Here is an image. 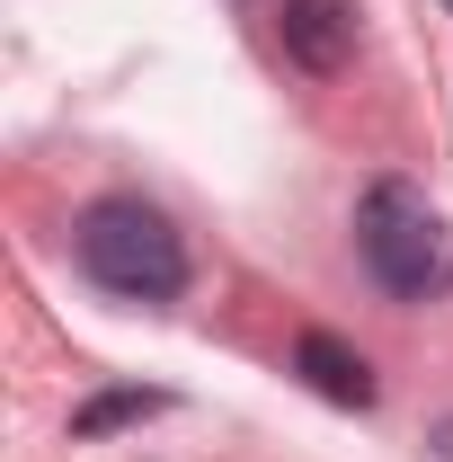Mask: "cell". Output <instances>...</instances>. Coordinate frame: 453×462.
Masks as SVG:
<instances>
[{
    "label": "cell",
    "mask_w": 453,
    "mask_h": 462,
    "mask_svg": "<svg viewBox=\"0 0 453 462\" xmlns=\"http://www.w3.org/2000/svg\"><path fill=\"white\" fill-rule=\"evenodd\" d=\"M284 54L302 62V71H338L356 54V18H347L338 0H284Z\"/></svg>",
    "instance_id": "obj_4"
},
{
    "label": "cell",
    "mask_w": 453,
    "mask_h": 462,
    "mask_svg": "<svg viewBox=\"0 0 453 462\" xmlns=\"http://www.w3.org/2000/svg\"><path fill=\"white\" fill-rule=\"evenodd\" d=\"M356 258L374 267V285L392 302H445L453 293V231L427 205V187L409 178H374L356 205Z\"/></svg>",
    "instance_id": "obj_1"
},
{
    "label": "cell",
    "mask_w": 453,
    "mask_h": 462,
    "mask_svg": "<svg viewBox=\"0 0 453 462\" xmlns=\"http://www.w3.org/2000/svg\"><path fill=\"white\" fill-rule=\"evenodd\" d=\"M71 249H80L89 285L125 293V302H178L187 293V240L143 196H98L80 214V231H71Z\"/></svg>",
    "instance_id": "obj_2"
},
{
    "label": "cell",
    "mask_w": 453,
    "mask_h": 462,
    "mask_svg": "<svg viewBox=\"0 0 453 462\" xmlns=\"http://www.w3.org/2000/svg\"><path fill=\"white\" fill-rule=\"evenodd\" d=\"M427 445H436V462H453V418L436 427V436H427Z\"/></svg>",
    "instance_id": "obj_6"
},
{
    "label": "cell",
    "mask_w": 453,
    "mask_h": 462,
    "mask_svg": "<svg viewBox=\"0 0 453 462\" xmlns=\"http://www.w3.org/2000/svg\"><path fill=\"white\" fill-rule=\"evenodd\" d=\"M445 9H453V0H445Z\"/></svg>",
    "instance_id": "obj_7"
},
{
    "label": "cell",
    "mask_w": 453,
    "mask_h": 462,
    "mask_svg": "<svg viewBox=\"0 0 453 462\" xmlns=\"http://www.w3.org/2000/svg\"><path fill=\"white\" fill-rule=\"evenodd\" d=\"M161 409V392H107V401L71 409V436H107V427H125V418H152Z\"/></svg>",
    "instance_id": "obj_5"
},
{
    "label": "cell",
    "mask_w": 453,
    "mask_h": 462,
    "mask_svg": "<svg viewBox=\"0 0 453 462\" xmlns=\"http://www.w3.org/2000/svg\"><path fill=\"white\" fill-rule=\"evenodd\" d=\"M293 374H302L320 401H338V409H374V365L347 338H329V329H302V338H293Z\"/></svg>",
    "instance_id": "obj_3"
}]
</instances>
